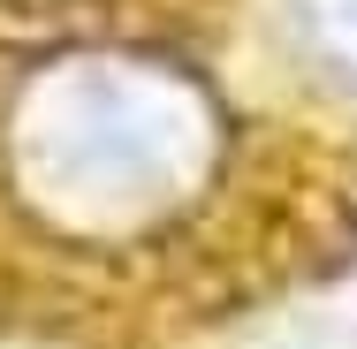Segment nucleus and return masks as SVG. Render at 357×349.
<instances>
[{"label": "nucleus", "mask_w": 357, "mask_h": 349, "mask_svg": "<svg viewBox=\"0 0 357 349\" xmlns=\"http://www.w3.org/2000/svg\"><path fill=\"white\" fill-rule=\"evenodd\" d=\"M15 190L46 220L122 235L175 212L213 167V114L198 84L152 61H61L15 91Z\"/></svg>", "instance_id": "1"}, {"label": "nucleus", "mask_w": 357, "mask_h": 349, "mask_svg": "<svg viewBox=\"0 0 357 349\" xmlns=\"http://www.w3.org/2000/svg\"><path fill=\"white\" fill-rule=\"evenodd\" d=\"M296 31L319 69L357 84V0H296Z\"/></svg>", "instance_id": "2"}]
</instances>
